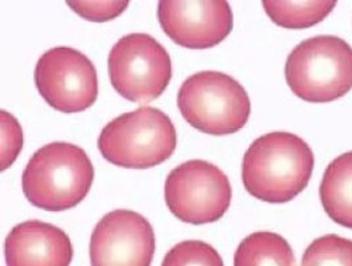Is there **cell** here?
Returning <instances> with one entry per match:
<instances>
[{"label": "cell", "mask_w": 352, "mask_h": 266, "mask_svg": "<svg viewBox=\"0 0 352 266\" xmlns=\"http://www.w3.org/2000/svg\"><path fill=\"white\" fill-rule=\"evenodd\" d=\"M314 154L292 133L272 131L256 138L243 159L247 192L268 203H286L300 195L311 177Z\"/></svg>", "instance_id": "6da1fadb"}, {"label": "cell", "mask_w": 352, "mask_h": 266, "mask_svg": "<svg viewBox=\"0 0 352 266\" xmlns=\"http://www.w3.org/2000/svg\"><path fill=\"white\" fill-rule=\"evenodd\" d=\"M94 165L80 146L51 142L28 161L21 188L25 199L38 209L64 212L74 209L89 193Z\"/></svg>", "instance_id": "7a4b0ae2"}, {"label": "cell", "mask_w": 352, "mask_h": 266, "mask_svg": "<svg viewBox=\"0 0 352 266\" xmlns=\"http://www.w3.org/2000/svg\"><path fill=\"white\" fill-rule=\"evenodd\" d=\"M285 76L299 99L334 102L352 89V47L336 36L307 38L289 54Z\"/></svg>", "instance_id": "3957f363"}, {"label": "cell", "mask_w": 352, "mask_h": 266, "mask_svg": "<svg viewBox=\"0 0 352 266\" xmlns=\"http://www.w3.org/2000/svg\"><path fill=\"white\" fill-rule=\"evenodd\" d=\"M98 148L106 161L129 169H148L164 164L176 148L170 118L154 107H140L107 123Z\"/></svg>", "instance_id": "277c9868"}, {"label": "cell", "mask_w": 352, "mask_h": 266, "mask_svg": "<svg viewBox=\"0 0 352 266\" xmlns=\"http://www.w3.org/2000/svg\"><path fill=\"white\" fill-rule=\"evenodd\" d=\"M178 107L193 129L212 135L240 131L251 114V102L241 83L216 71L189 76L179 89Z\"/></svg>", "instance_id": "5b68a950"}, {"label": "cell", "mask_w": 352, "mask_h": 266, "mask_svg": "<svg viewBox=\"0 0 352 266\" xmlns=\"http://www.w3.org/2000/svg\"><path fill=\"white\" fill-rule=\"evenodd\" d=\"M107 64L116 92L134 103H150L160 98L172 78L168 51L144 33L129 34L117 41Z\"/></svg>", "instance_id": "8992f818"}, {"label": "cell", "mask_w": 352, "mask_h": 266, "mask_svg": "<svg viewBox=\"0 0 352 266\" xmlns=\"http://www.w3.org/2000/svg\"><path fill=\"white\" fill-rule=\"evenodd\" d=\"M227 175L216 165L192 159L176 166L166 177L165 201L169 212L184 223L219 221L231 203Z\"/></svg>", "instance_id": "52a82bcc"}, {"label": "cell", "mask_w": 352, "mask_h": 266, "mask_svg": "<svg viewBox=\"0 0 352 266\" xmlns=\"http://www.w3.org/2000/svg\"><path fill=\"white\" fill-rule=\"evenodd\" d=\"M34 80L44 100L63 113L87 110L99 93L95 65L85 54L69 47L44 52L36 65Z\"/></svg>", "instance_id": "ba28073f"}, {"label": "cell", "mask_w": 352, "mask_h": 266, "mask_svg": "<svg viewBox=\"0 0 352 266\" xmlns=\"http://www.w3.org/2000/svg\"><path fill=\"white\" fill-rule=\"evenodd\" d=\"M157 248L151 223L133 210H113L95 227L92 266H151Z\"/></svg>", "instance_id": "9c48e42d"}, {"label": "cell", "mask_w": 352, "mask_h": 266, "mask_svg": "<svg viewBox=\"0 0 352 266\" xmlns=\"http://www.w3.org/2000/svg\"><path fill=\"white\" fill-rule=\"evenodd\" d=\"M158 20L164 33L178 45L208 49L224 41L232 30V12L227 2H170L158 3Z\"/></svg>", "instance_id": "30bf717a"}, {"label": "cell", "mask_w": 352, "mask_h": 266, "mask_svg": "<svg viewBox=\"0 0 352 266\" xmlns=\"http://www.w3.org/2000/svg\"><path fill=\"white\" fill-rule=\"evenodd\" d=\"M5 258L8 266H69L74 248L61 228L30 220L17 224L9 232Z\"/></svg>", "instance_id": "8fae6325"}, {"label": "cell", "mask_w": 352, "mask_h": 266, "mask_svg": "<svg viewBox=\"0 0 352 266\" xmlns=\"http://www.w3.org/2000/svg\"><path fill=\"white\" fill-rule=\"evenodd\" d=\"M320 200L333 221L352 230V151L341 154L327 166Z\"/></svg>", "instance_id": "7c38bea8"}, {"label": "cell", "mask_w": 352, "mask_h": 266, "mask_svg": "<svg viewBox=\"0 0 352 266\" xmlns=\"http://www.w3.org/2000/svg\"><path fill=\"white\" fill-rule=\"evenodd\" d=\"M234 266H296V258L282 235L258 231L240 243Z\"/></svg>", "instance_id": "4fadbf2b"}, {"label": "cell", "mask_w": 352, "mask_h": 266, "mask_svg": "<svg viewBox=\"0 0 352 266\" xmlns=\"http://www.w3.org/2000/svg\"><path fill=\"white\" fill-rule=\"evenodd\" d=\"M337 2H274L265 0L262 3L270 19L289 30H303L313 27L324 20L336 8Z\"/></svg>", "instance_id": "5bb4252c"}, {"label": "cell", "mask_w": 352, "mask_h": 266, "mask_svg": "<svg viewBox=\"0 0 352 266\" xmlns=\"http://www.w3.org/2000/svg\"><path fill=\"white\" fill-rule=\"evenodd\" d=\"M302 266H352V241L337 234L322 235L306 248Z\"/></svg>", "instance_id": "9a60e30c"}, {"label": "cell", "mask_w": 352, "mask_h": 266, "mask_svg": "<svg viewBox=\"0 0 352 266\" xmlns=\"http://www.w3.org/2000/svg\"><path fill=\"white\" fill-rule=\"evenodd\" d=\"M161 266H224V262L210 244L190 240L170 248Z\"/></svg>", "instance_id": "2e32d148"}, {"label": "cell", "mask_w": 352, "mask_h": 266, "mask_svg": "<svg viewBox=\"0 0 352 266\" xmlns=\"http://www.w3.org/2000/svg\"><path fill=\"white\" fill-rule=\"evenodd\" d=\"M2 170H6L17 159L23 148V131L16 118L2 111Z\"/></svg>", "instance_id": "e0dca14e"}, {"label": "cell", "mask_w": 352, "mask_h": 266, "mask_svg": "<svg viewBox=\"0 0 352 266\" xmlns=\"http://www.w3.org/2000/svg\"><path fill=\"white\" fill-rule=\"evenodd\" d=\"M67 5L85 20L100 23L119 17L129 2H68Z\"/></svg>", "instance_id": "ac0fdd59"}]
</instances>
